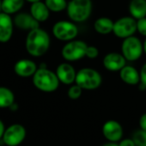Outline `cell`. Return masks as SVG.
<instances>
[{
	"mask_svg": "<svg viewBox=\"0 0 146 146\" xmlns=\"http://www.w3.org/2000/svg\"><path fill=\"white\" fill-rule=\"evenodd\" d=\"M25 46L28 53L34 57L45 55L50 47V37L41 28H36L28 32L26 38Z\"/></svg>",
	"mask_w": 146,
	"mask_h": 146,
	"instance_id": "obj_1",
	"label": "cell"
},
{
	"mask_svg": "<svg viewBox=\"0 0 146 146\" xmlns=\"http://www.w3.org/2000/svg\"><path fill=\"white\" fill-rule=\"evenodd\" d=\"M59 80L56 73L47 68H39L33 75V84L40 91L44 92H52L59 88Z\"/></svg>",
	"mask_w": 146,
	"mask_h": 146,
	"instance_id": "obj_2",
	"label": "cell"
},
{
	"mask_svg": "<svg viewBox=\"0 0 146 146\" xmlns=\"http://www.w3.org/2000/svg\"><path fill=\"white\" fill-rule=\"evenodd\" d=\"M68 17L77 23L86 21L92 12L91 0H71L67 8Z\"/></svg>",
	"mask_w": 146,
	"mask_h": 146,
	"instance_id": "obj_3",
	"label": "cell"
},
{
	"mask_svg": "<svg viewBox=\"0 0 146 146\" xmlns=\"http://www.w3.org/2000/svg\"><path fill=\"white\" fill-rule=\"evenodd\" d=\"M102 82V75L94 68H83L77 72L75 83L83 90H96L100 87Z\"/></svg>",
	"mask_w": 146,
	"mask_h": 146,
	"instance_id": "obj_4",
	"label": "cell"
},
{
	"mask_svg": "<svg viewBox=\"0 0 146 146\" xmlns=\"http://www.w3.org/2000/svg\"><path fill=\"white\" fill-rule=\"evenodd\" d=\"M88 44L82 40L69 41L62 49L61 54L63 58L68 62L78 61L86 56Z\"/></svg>",
	"mask_w": 146,
	"mask_h": 146,
	"instance_id": "obj_5",
	"label": "cell"
},
{
	"mask_svg": "<svg viewBox=\"0 0 146 146\" xmlns=\"http://www.w3.org/2000/svg\"><path fill=\"white\" fill-rule=\"evenodd\" d=\"M144 52L143 44L135 36H131L123 40L121 44V54L126 61L134 62L139 60Z\"/></svg>",
	"mask_w": 146,
	"mask_h": 146,
	"instance_id": "obj_6",
	"label": "cell"
},
{
	"mask_svg": "<svg viewBox=\"0 0 146 146\" xmlns=\"http://www.w3.org/2000/svg\"><path fill=\"white\" fill-rule=\"evenodd\" d=\"M53 36L61 41H71L78 34V28L75 23L67 21H59L52 27Z\"/></svg>",
	"mask_w": 146,
	"mask_h": 146,
	"instance_id": "obj_7",
	"label": "cell"
},
{
	"mask_svg": "<svg viewBox=\"0 0 146 146\" xmlns=\"http://www.w3.org/2000/svg\"><path fill=\"white\" fill-rule=\"evenodd\" d=\"M137 31V20L132 16H126L120 18L114 24L113 33L114 35L120 38H126L133 34Z\"/></svg>",
	"mask_w": 146,
	"mask_h": 146,
	"instance_id": "obj_8",
	"label": "cell"
},
{
	"mask_svg": "<svg viewBox=\"0 0 146 146\" xmlns=\"http://www.w3.org/2000/svg\"><path fill=\"white\" fill-rule=\"evenodd\" d=\"M26 138V129L21 124H13L7 127L3 136V142L7 146H17Z\"/></svg>",
	"mask_w": 146,
	"mask_h": 146,
	"instance_id": "obj_9",
	"label": "cell"
},
{
	"mask_svg": "<svg viewBox=\"0 0 146 146\" xmlns=\"http://www.w3.org/2000/svg\"><path fill=\"white\" fill-rule=\"evenodd\" d=\"M123 127L117 121L109 120L102 126V134L108 142L119 143L123 139Z\"/></svg>",
	"mask_w": 146,
	"mask_h": 146,
	"instance_id": "obj_10",
	"label": "cell"
},
{
	"mask_svg": "<svg viewBox=\"0 0 146 146\" xmlns=\"http://www.w3.org/2000/svg\"><path fill=\"white\" fill-rule=\"evenodd\" d=\"M102 63L107 70L117 72L120 71L126 65V60L122 54L118 52H111L104 56Z\"/></svg>",
	"mask_w": 146,
	"mask_h": 146,
	"instance_id": "obj_11",
	"label": "cell"
},
{
	"mask_svg": "<svg viewBox=\"0 0 146 146\" xmlns=\"http://www.w3.org/2000/svg\"><path fill=\"white\" fill-rule=\"evenodd\" d=\"M56 74L59 82L65 85H71L76 80L77 72L73 66L68 62L59 64L56 69Z\"/></svg>",
	"mask_w": 146,
	"mask_h": 146,
	"instance_id": "obj_12",
	"label": "cell"
},
{
	"mask_svg": "<svg viewBox=\"0 0 146 146\" xmlns=\"http://www.w3.org/2000/svg\"><path fill=\"white\" fill-rule=\"evenodd\" d=\"M14 24L19 29L32 31L40 27V22L36 21L29 13H19L14 18Z\"/></svg>",
	"mask_w": 146,
	"mask_h": 146,
	"instance_id": "obj_13",
	"label": "cell"
},
{
	"mask_svg": "<svg viewBox=\"0 0 146 146\" xmlns=\"http://www.w3.org/2000/svg\"><path fill=\"white\" fill-rule=\"evenodd\" d=\"M37 69L38 68L35 62L29 59H21L17 61L14 66L15 74L22 78L33 77Z\"/></svg>",
	"mask_w": 146,
	"mask_h": 146,
	"instance_id": "obj_14",
	"label": "cell"
},
{
	"mask_svg": "<svg viewBox=\"0 0 146 146\" xmlns=\"http://www.w3.org/2000/svg\"><path fill=\"white\" fill-rule=\"evenodd\" d=\"M14 21L8 15L3 12H0V43H7L13 34Z\"/></svg>",
	"mask_w": 146,
	"mask_h": 146,
	"instance_id": "obj_15",
	"label": "cell"
},
{
	"mask_svg": "<svg viewBox=\"0 0 146 146\" xmlns=\"http://www.w3.org/2000/svg\"><path fill=\"white\" fill-rule=\"evenodd\" d=\"M121 80L130 86H136L140 83V73L133 66L126 65L120 71Z\"/></svg>",
	"mask_w": 146,
	"mask_h": 146,
	"instance_id": "obj_16",
	"label": "cell"
},
{
	"mask_svg": "<svg viewBox=\"0 0 146 146\" xmlns=\"http://www.w3.org/2000/svg\"><path fill=\"white\" fill-rule=\"evenodd\" d=\"M30 14L39 22H44L49 18L50 10L46 7L45 2L43 3L41 1H39L31 4Z\"/></svg>",
	"mask_w": 146,
	"mask_h": 146,
	"instance_id": "obj_17",
	"label": "cell"
},
{
	"mask_svg": "<svg viewBox=\"0 0 146 146\" xmlns=\"http://www.w3.org/2000/svg\"><path fill=\"white\" fill-rule=\"evenodd\" d=\"M129 12L136 20L146 17V0H132L129 4Z\"/></svg>",
	"mask_w": 146,
	"mask_h": 146,
	"instance_id": "obj_18",
	"label": "cell"
},
{
	"mask_svg": "<svg viewBox=\"0 0 146 146\" xmlns=\"http://www.w3.org/2000/svg\"><path fill=\"white\" fill-rule=\"evenodd\" d=\"M114 22L108 17H100L96 20L94 23V28L96 33L106 35L113 32Z\"/></svg>",
	"mask_w": 146,
	"mask_h": 146,
	"instance_id": "obj_19",
	"label": "cell"
},
{
	"mask_svg": "<svg viewBox=\"0 0 146 146\" xmlns=\"http://www.w3.org/2000/svg\"><path fill=\"white\" fill-rule=\"evenodd\" d=\"M25 0H2V12L8 15L17 13L23 6Z\"/></svg>",
	"mask_w": 146,
	"mask_h": 146,
	"instance_id": "obj_20",
	"label": "cell"
},
{
	"mask_svg": "<svg viewBox=\"0 0 146 146\" xmlns=\"http://www.w3.org/2000/svg\"><path fill=\"white\" fill-rule=\"evenodd\" d=\"M15 102V96L11 90L0 86V109L11 108Z\"/></svg>",
	"mask_w": 146,
	"mask_h": 146,
	"instance_id": "obj_21",
	"label": "cell"
},
{
	"mask_svg": "<svg viewBox=\"0 0 146 146\" xmlns=\"http://www.w3.org/2000/svg\"><path fill=\"white\" fill-rule=\"evenodd\" d=\"M45 3L50 11L60 12L67 8L66 0H45Z\"/></svg>",
	"mask_w": 146,
	"mask_h": 146,
	"instance_id": "obj_22",
	"label": "cell"
},
{
	"mask_svg": "<svg viewBox=\"0 0 146 146\" xmlns=\"http://www.w3.org/2000/svg\"><path fill=\"white\" fill-rule=\"evenodd\" d=\"M136 146H146V131L143 129L136 130L132 137Z\"/></svg>",
	"mask_w": 146,
	"mask_h": 146,
	"instance_id": "obj_23",
	"label": "cell"
},
{
	"mask_svg": "<svg viewBox=\"0 0 146 146\" xmlns=\"http://www.w3.org/2000/svg\"><path fill=\"white\" fill-rule=\"evenodd\" d=\"M82 93H83V88H81L78 85L75 84L68 89L67 96L71 100H77L82 96Z\"/></svg>",
	"mask_w": 146,
	"mask_h": 146,
	"instance_id": "obj_24",
	"label": "cell"
},
{
	"mask_svg": "<svg viewBox=\"0 0 146 146\" xmlns=\"http://www.w3.org/2000/svg\"><path fill=\"white\" fill-rule=\"evenodd\" d=\"M137 31L146 37V17L137 20Z\"/></svg>",
	"mask_w": 146,
	"mask_h": 146,
	"instance_id": "obj_25",
	"label": "cell"
},
{
	"mask_svg": "<svg viewBox=\"0 0 146 146\" xmlns=\"http://www.w3.org/2000/svg\"><path fill=\"white\" fill-rule=\"evenodd\" d=\"M98 55H99V50L96 46H93V45L88 46V49L86 51V57L94 59V58H96Z\"/></svg>",
	"mask_w": 146,
	"mask_h": 146,
	"instance_id": "obj_26",
	"label": "cell"
},
{
	"mask_svg": "<svg viewBox=\"0 0 146 146\" xmlns=\"http://www.w3.org/2000/svg\"><path fill=\"white\" fill-rule=\"evenodd\" d=\"M118 145L119 146H136L133 139H122Z\"/></svg>",
	"mask_w": 146,
	"mask_h": 146,
	"instance_id": "obj_27",
	"label": "cell"
},
{
	"mask_svg": "<svg viewBox=\"0 0 146 146\" xmlns=\"http://www.w3.org/2000/svg\"><path fill=\"white\" fill-rule=\"evenodd\" d=\"M140 83L146 87V63H145L140 70Z\"/></svg>",
	"mask_w": 146,
	"mask_h": 146,
	"instance_id": "obj_28",
	"label": "cell"
},
{
	"mask_svg": "<svg viewBox=\"0 0 146 146\" xmlns=\"http://www.w3.org/2000/svg\"><path fill=\"white\" fill-rule=\"evenodd\" d=\"M139 127L141 129L146 131V113L143 114L139 119Z\"/></svg>",
	"mask_w": 146,
	"mask_h": 146,
	"instance_id": "obj_29",
	"label": "cell"
},
{
	"mask_svg": "<svg viewBox=\"0 0 146 146\" xmlns=\"http://www.w3.org/2000/svg\"><path fill=\"white\" fill-rule=\"evenodd\" d=\"M4 131H5L4 124H3V122L0 120V139H3V136Z\"/></svg>",
	"mask_w": 146,
	"mask_h": 146,
	"instance_id": "obj_30",
	"label": "cell"
},
{
	"mask_svg": "<svg viewBox=\"0 0 146 146\" xmlns=\"http://www.w3.org/2000/svg\"><path fill=\"white\" fill-rule=\"evenodd\" d=\"M102 146H119L118 143H112V142H108L107 144H104Z\"/></svg>",
	"mask_w": 146,
	"mask_h": 146,
	"instance_id": "obj_31",
	"label": "cell"
},
{
	"mask_svg": "<svg viewBox=\"0 0 146 146\" xmlns=\"http://www.w3.org/2000/svg\"><path fill=\"white\" fill-rule=\"evenodd\" d=\"M143 48H144V52L146 54V37L145 39V42H144V44H143Z\"/></svg>",
	"mask_w": 146,
	"mask_h": 146,
	"instance_id": "obj_32",
	"label": "cell"
},
{
	"mask_svg": "<svg viewBox=\"0 0 146 146\" xmlns=\"http://www.w3.org/2000/svg\"><path fill=\"white\" fill-rule=\"evenodd\" d=\"M25 1H28V2H29V3H35V2L41 1V0H25Z\"/></svg>",
	"mask_w": 146,
	"mask_h": 146,
	"instance_id": "obj_33",
	"label": "cell"
},
{
	"mask_svg": "<svg viewBox=\"0 0 146 146\" xmlns=\"http://www.w3.org/2000/svg\"><path fill=\"white\" fill-rule=\"evenodd\" d=\"M1 5H2V1L0 0V11H2V9H1Z\"/></svg>",
	"mask_w": 146,
	"mask_h": 146,
	"instance_id": "obj_34",
	"label": "cell"
}]
</instances>
